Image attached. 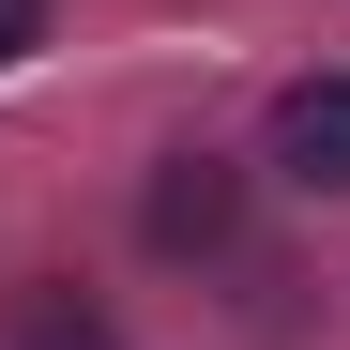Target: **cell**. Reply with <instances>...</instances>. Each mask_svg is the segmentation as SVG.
<instances>
[{"label":"cell","mask_w":350,"mask_h":350,"mask_svg":"<svg viewBox=\"0 0 350 350\" xmlns=\"http://www.w3.org/2000/svg\"><path fill=\"white\" fill-rule=\"evenodd\" d=\"M274 167L320 183V198H350V77H305V92L274 107Z\"/></svg>","instance_id":"1"},{"label":"cell","mask_w":350,"mask_h":350,"mask_svg":"<svg viewBox=\"0 0 350 350\" xmlns=\"http://www.w3.org/2000/svg\"><path fill=\"white\" fill-rule=\"evenodd\" d=\"M16 46H31V0H0V62H16Z\"/></svg>","instance_id":"4"},{"label":"cell","mask_w":350,"mask_h":350,"mask_svg":"<svg viewBox=\"0 0 350 350\" xmlns=\"http://www.w3.org/2000/svg\"><path fill=\"white\" fill-rule=\"evenodd\" d=\"M213 228H228V167H213V152H183V167L152 183V244H213Z\"/></svg>","instance_id":"2"},{"label":"cell","mask_w":350,"mask_h":350,"mask_svg":"<svg viewBox=\"0 0 350 350\" xmlns=\"http://www.w3.org/2000/svg\"><path fill=\"white\" fill-rule=\"evenodd\" d=\"M0 350H122V335H107V305H77V289H16Z\"/></svg>","instance_id":"3"}]
</instances>
